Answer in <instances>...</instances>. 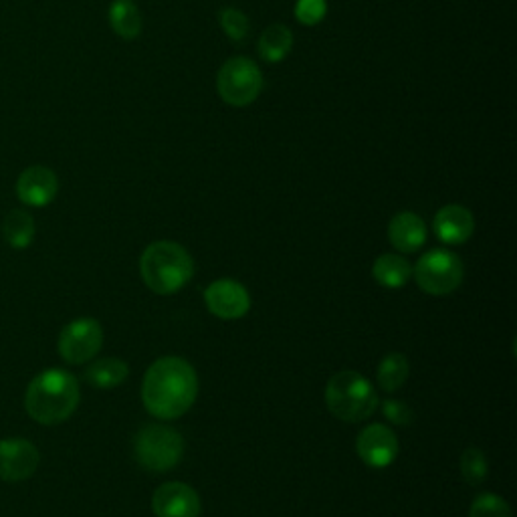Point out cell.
Masks as SVG:
<instances>
[{
	"mask_svg": "<svg viewBox=\"0 0 517 517\" xmlns=\"http://www.w3.org/2000/svg\"><path fill=\"white\" fill-rule=\"evenodd\" d=\"M196 394L198 378L184 358H160L144 374L142 402L156 419H180L194 404Z\"/></svg>",
	"mask_w": 517,
	"mask_h": 517,
	"instance_id": "6da1fadb",
	"label": "cell"
},
{
	"mask_svg": "<svg viewBox=\"0 0 517 517\" xmlns=\"http://www.w3.org/2000/svg\"><path fill=\"white\" fill-rule=\"evenodd\" d=\"M79 404V382L65 370H45L35 376L25 394L29 417L53 427L65 423Z\"/></svg>",
	"mask_w": 517,
	"mask_h": 517,
	"instance_id": "7a4b0ae2",
	"label": "cell"
},
{
	"mask_svg": "<svg viewBox=\"0 0 517 517\" xmlns=\"http://www.w3.org/2000/svg\"><path fill=\"white\" fill-rule=\"evenodd\" d=\"M194 273V261L188 251L172 241H158L146 247L140 257V275L158 295L180 291Z\"/></svg>",
	"mask_w": 517,
	"mask_h": 517,
	"instance_id": "3957f363",
	"label": "cell"
},
{
	"mask_svg": "<svg viewBox=\"0 0 517 517\" xmlns=\"http://www.w3.org/2000/svg\"><path fill=\"white\" fill-rule=\"evenodd\" d=\"M326 404L336 419L344 423H360L374 415L378 396L368 378L346 370L330 378L326 386Z\"/></svg>",
	"mask_w": 517,
	"mask_h": 517,
	"instance_id": "277c9868",
	"label": "cell"
},
{
	"mask_svg": "<svg viewBox=\"0 0 517 517\" xmlns=\"http://www.w3.org/2000/svg\"><path fill=\"white\" fill-rule=\"evenodd\" d=\"M134 453L144 469L164 473L180 463L184 455V439L170 427L148 425L138 431Z\"/></svg>",
	"mask_w": 517,
	"mask_h": 517,
	"instance_id": "5b68a950",
	"label": "cell"
},
{
	"mask_svg": "<svg viewBox=\"0 0 517 517\" xmlns=\"http://www.w3.org/2000/svg\"><path fill=\"white\" fill-rule=\"evenodd\" d=\"M217 89L221 99L229 106H251L263 89V73L253 59L233 57L221 67L217 75Z\"/></svg>",
	"mask_w": 517,
	"mask_h": 517,
	"instance_id": "8992f818",
	"label": "cell"
},
{
	"mask_svg": "<svg viewBox=\"0 0 517 517\" xmlns=\"http://www.w3.org/2000/svg\"><path fill=\"white\" fill-rule=\"evenodd\" d=\"M412 275H415L417 285L429 295H449L463 283L465 269L453 251L433 249L419 259Z\"/></svg>",
	"mask_w": 517,
	"mask_h": 517,
	"instance_id": "52a82bcc",
	"label": "cell"
},
{
	"mask_svg": "<svg viewBox=\"0 0 517 517\" xmlns=\"http://www.w3.org/2000/svg\"><path fill=\"white\" fill-rule=\"evenodd\" d=\"M103 344V330L99 322L81 318L67 324L59 336V354L69 364H85L97 356Z\"/></svg>",
	"mask_w": 517,
	"mask_h": 517,
	"instance_id": "ba28073f",
	"label": "cell"
},
{
	"mask_svg": "<svg viewBox=\"0 0 517 517\" xmlns=\"http://www.w3.org/2000/svg\"><path fill=\"white\" fill-rule=\"evenodd\" d=\"M204 303L219 320H241L251 309L249 291L235 279H219L204 289Z\"/></svg>",
	"mask_w": 517,
	"mask_h": 517,
	"instance_id": "9c48e42d",
	"label": "cell"
},
{
	"mask_svg": "<svg viewBox=\"0 0 517 517\" xmlns=\"http://www.w3.org/2000/svg\"><path fill=\"white\" fill-rule=\"evenodd\" d=\"M41 455L31 441L7 439L0 441V479L17 483L35 475Z\"/></svg>",
	"mask_w": 517,
	"mask_h": 517,
	"instance_id": "30bf717a",
	"label": "cell"
},
{
	"mask_svg": "<svg viewBox=\"0 0 517 517\" xmlns=\"http://www.w3.org/2000/svg\"><path fill=\"white\" fill-rule=\"evenodd\" d=\"M398 439L394 431L384 425H368L356 439L360 459L372 469H384L398 457Z\"/></svg>",
	"mask_w": 517,
	"mask_h": 517,
	"instance_id": "8fae6325",
	"label": "cell"
},
{
	"mask_svg": "<svg viewBox=\"0 0 517 517\" xmlns=\"http://www.w3.org/2000/svg\"><path fill=\"white\" fill-rule=\"evenodd\" d=\"M152 509L156 517H198L200 499L190 485L170 481L156 489Z\"/></svg>",
	"mask_w": 517,
	"mask_h": 517,
	"instance_id": "7c38bea8",
	"label": "cell"
},
{
	"mask_svg": "<svg viewBox=\"0 0 517 517\" xmlns=\"http://www.w3.org/2000/svg\"><path fill=\"white\" fill-rule=\"evenodd\" d=\"M59 192L57 174L47 166L27 168L17 182L19 198L29 206H47Z\"/></svg>",
	"mask_w": 517,
	"mask_h": 517,
	"instance_id": "4fadbf2b",
	"label": "cell"
},
{
	"mask_svg": "<svg viewBox=\"0 0 517 517\" xmlns=\"http://www.w3.org/2000/svg\"><path fill=\"white\" fill-rule=\"evenodd\" d=\"M435 233L447 245H463L475 231V219L461 204H447L435 217Z\"/></svg>",
	"mask_w": 517,
	"mask_h": 517,
	"instance_id": "5bb4252c",
	"label": "cell"
},
{
	"mask_svg": "<svg viewBox=\"0 0 517 517\" xmlns=\"http://www.w3.org/2000/svg\"><path fill=\"white\" fill-rule=\"evenodd\" d=\"M388 239L396 251L415 253L427 243V225L415 213H398L388 225Z\"/></svg>",
	"mask_w": 517,
	"mask_h": 517,
	"instance_id": "9a60e30c",
	"label": "cell"
},
{
	"mask_svg": "<svg viewBox=\"0 0 517 517\" xmlns=\"http://www.w3.org/2000/svg\"><path fill=\"white\" fill-rule=\"evenodd\" d=\"M293 49V33L289 27L275 23L269 25L257 43V51L265 63H279L283 61L289 51Z\"/></svg>",
	"mask_w": 517,
	"mask_h": 517,
	"instance_id": "2e32d148",
	"label": "cell"
},
{
	"mask_svg": "<svg viewBox=\"0 0 517 517\" xmlns=\"http://www.w3.org/2000/svg\"><path fill=\"white\" fill-rule=\"evenodd\" d=\"M372 275L382 287L400 289L412 277V267L402 255L386 253L376 259V263L372 267Z\"/></svg>",
	"mask_w": 517,
	"mask_h": 517,
	"instance_id": "e0dca14e",
	"label": "cell"
},
{
	"mask_svg": "<svg viewBox=\"0 0 517 517\" xmlns=\"http://www.w3.org/2000/svg\"><path fill=\"white\" fill-rule=\"evenodd\" d=\"M110 25L122 39H136L142 33V13L134 0H114L110 7Z\"/></svg>",
	"mask_w": 517,
	"mask_h": 517,
	"instance_id": "ac0fdd59",
	"label": "cell"
},
{
	"mask_svg": "<svg viewBox=\"0 0 517 517\" xmlns=\"http://www.w3.org/2000/svg\"><path fill=\"white\" fill-rule=\"evenodd\" d=\"M130 374V368L124 360L120 358H103L93 362L87 372H85V380L95 386V388H116L120 386Z\"/></svg>",
	"mask_w": 517,
	"mask_h": 517,
	"instance_id": "d6986e66",
	"label": "cell"
},
{
	"mask_svg": "<svg viewBox=\"0 0 517 517\" xmlns=\"http://www.w3.org/2000/svg\"><path fill=\"white\" fill-rule=\"evenodd\" d=\"M5 241L13 249H27L35 239V221L27 211H11L3 223Z\"/></svg>",
	"mask_w": 517,
	"mask_h": 517,
	"instance_id": "ffe728a7",
	"label": "cell"
},
{
	"mask_svg": "<svg viewBox=\"0 0 517 517\" xmlns=\"http://www.w3.org/2000/svg\"><path fill=\"white\" fill-rule=\"evenodd\" d=\"M408 360L406 356L394 352V354H388L380 366H378V384L384 392H396L398 388H402V384L406 382L408 378Z\"/></svg>",
	"mask_w": 517,
	"mask_h": 517,
	"instance_id": "44dd1931",
	"label": "cell"
},
{
	"mask_svg": "<svg viewBox=\"0 0 517 517\" xmlns=\"http://www.w3.org/2000/svg\"><path fill=\"white\" fill-rule=\"evenodd\" d=\"M487 457L483 451H479L477 447H469L465 449L463 457H461V475L469 485H481L487 479Z\"/></svg>",
	"mask_w": 517,
	"mask_h": 517,
	"instance_id": "7402d4cb",
	"label": "cell"
},
{
	"mask_svg": "<svg viewBox=\"0 0 517 517\" xmlns=\"http://www.w3.org/2000/svg\"><path fill=\"white\" fill-rule=\"evenodd\" d=\"M219 23H221L223 33H225L231 41H235V43L247 41V37H249V33H251L249 17H247L243 11L233 9V7L223 9V11L219 13Z\"/></svg>",
	"mask_w": 517,
	"mask_h": 517,
	"instance_id": "603a6c76",
	"label": "cell"
},
{
	"mask_svg": "<svg viewBox=\"0 0 517 517\" xmlns=\"http://www.w3.org/2000/svg\"><path fill=\"white\" fill-rule=\"evenodd\" d=\"M469 517H511V509L505 499L495 493H481L475 497L469 509Z\"/></svg>",
	"mask_w": 517,
	"mask_h": 517,
	"instance_id": "cb8c5ba5",
	"label": "cell"
},
{
	"mask_svg": "<svg viewBox=\"0 0 517 517\" xmlns=\"http://www.w3.org/2000/svg\"><path fill=\"white\" fill-rule=\"evenodd\" d=\"M328 15L326 0H297L295 19L305 27L320 25Z\"/></svg>",
	"mask_w": 517,
	"mask_h": 517,
	"instance_id": "d4e9b609",
	"label": "cell"
},
{
	"mask_svg": "<svg viewBox=\"0 0 517 517\" xmlns=\"http://www.w3.org/2000/svg\"><path fill=\"white\" fill-rule=\"evenodd\" d=\"M382 415L388 419V423L396 427H408L415 421V412H412V408L406 402L394 398H386L382 402Z\"/></svg>",
	"mask_w": 517,
	"mask_h": 517,
	"instance_id": "484cf974",
	"label": "cell"
}]
</instances>
